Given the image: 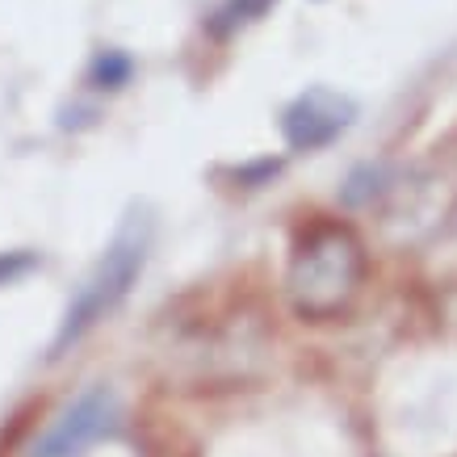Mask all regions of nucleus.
Segmentation results:
<instances>
[{
	"label": "nucleus",
	"mask_w": 457,
	"mask_h": 457,
	"mask_svg": "<svg viewBox=\"0 0 457 457\" xmlns=\"http://www.w3.org/2000/svg\"><path fill=\"white\" fill-rule=\"evenodd\" d=\"M152 239H155V219L147 214V206H135L118 222V231L105 244L101 261L88 269V278L80 281V290L71 294L68 311H63V323H59L55 340H51V361H59L71 345H80L101 319H110L126 303V294L135 290L143 264H147Z\"/></svg>",
	"instance_id": "nucleus-1"
},
{
	"label": "nucleus",
	"mask_w": 457,
	"mask_h": 457,
	"mask_svg": "<svg viewBox=\"0 0 457 457\" xmlns=\"http://www.w3.org/2000/svg\"><path fill=\"white\" fill-rule=\"evenodd\" d=\"M365 248L345 222H315L290 256V303L303 319H336L361 290Z\"/></svg>",
	"instance_id": "nucleus-2"
},
{
	"label": "nucleus",
	"mask_w": 457,
	"mask_h": 457,
	"mask_svg": "<svg viewBox=\"0 0 457 457\" xmlns=\"http://www.w3.org/2000/svg\"><path fill=\"white\" fill-rule=\"evenodd\" d=\"M122 424V403L110 386H88L59 411V420L42 432L29 457H84L93 445L113 436Z\"/></svg>",
	"instance_id": "nucleus-3"
},
{
	"label": "nucleus",
	"mask_w": 457,
	"mask_h": 457,
	"mask_svg": "<svg viewBox=\"0 0 457 457\" xmlns=\"http://www.w3.org/2000/svg\"><path fill=\"white\" fill-rule=\"evenodd\" d=\"M357 118V105L332 88H306L303 97H294L281 113V135L294 152H323Z\"/></svg>",
	"instance_id": "nucleus-4"
},
{
	"label": "nucleus",
	"mask_w": 457,
	"mask_h": 457,
	"mask_svg": "<svg viewBox=\"0 0 457 457\" xmlns=\"http://www.w3.org/2000/svg\"><path fill=\"white\" fill-rule=\"evenodd\" d=\"M130 76H135V59L126 55V51H118V46L97 51L93 63H88V84L101 88V93H118V88H126Z\"/></svg>",
	"instance_id": "nucleus-5"
},
{
	"label": "nucleus",
	"mask_w": 457,
	"mask_h": 457,
	"mask_svg": "<svg viewBox=\"0 0 457 457\" xmlns=\"http://www.w3.org/2000/svg\"><path fill=\"white\" fill-rule=\"evenodd\" d=\"M269 4L273 0H222L219 9H214V17H210V29L214 34H236L239 26H248V21H256V17L269 13Z\"/></svg>",
	"instance_id": "nucleus-6"
},
{
	"label": "nucleus",
	"mask_w": 457,
	"mask_h": 457,
	"mask_svg": "<svg viewBox=\"0 0 457 457\" xmlns=\"http://www.w3.org/2000/svg\"><path fill=\"white\" fill-rule=\"evenodd\" d=\"M38 252H26V248H17V252H0V286H13V281L29 278L34 269H38Z\"/></svg>",
	"instance_id": "nucleus-7"
},
{
	"label": "nucleus",
	"mask_w": 457,
	"mask_h": 457,
	"mask_svg": "<svg viewBox=\"0 0 457 457\" xmlns=\"http://www.w3.org/2000/svg\"><path fill=\"white\" fill-rule=\"evenodd\" d=\"M278 172H281V160H256V164L236 168V180L244 189H261V185H273Z\"/></svg>",
	"instance_id": "nucleus-8"
}]
</instances>
